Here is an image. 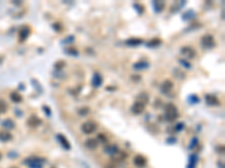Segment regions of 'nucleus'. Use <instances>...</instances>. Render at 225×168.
<instances>
[{"label":"nucleus","mask_w":225,"mask_h":168,"mask_svg":"<svg viewBox=\"0 0 225 168\" xmlns=\"http://www.w3.org/2000/svg\"><path fill=\"white\" fill-rule=\"evenodd\" d=\"M2 127L5 129H14L15 128V122H14L11 119H6L5 121H2Z\"/></svg>","instance_id":"6ab92c4d"},{"label":"nucleus","mask_w":225,"mask_h":168,"mask_svg":"<svg viewBox=\"0 0 225 168\" xmlns=\"http://www.w3.org/2000/svg\"><path fill=\"white\" fill-rule=\"evenodd\" d=\"M181 54L185 56V57H188V58H194V57L196 56V52H195L191 47L186 46V47L181 48Z\"/></svg>","instance_id":"6e6552de"},{"label":"nucleus","mask_w":225,"mask_h":168,"mask_svg":"<svg viewBox=\"0 0 225 168\" xmlns=\"http://www.w3.org/2000/svg\"><path fill=\"white\" fill-rule=\"evenodd\" d=\"M98 138L101 140V141H106V137H105V135L103 133H100V135H98Z\"/></svg>","instance_id":"473e14b6"},{"label":"nucleus","mask_w":225,"mask_h":168,"mask_svg":"<svg viewBox=\"0 0 225 168\" xmlns=\"http://www.w3.org/2000/svg\"><path fill=\"white\" fill-rule=\"evenodd\" d=\"M206 102L209 104V106H219V101L214 95H211V94H207L206 95Z\"/></svg>","instance_id":"2eb2a0df"},{"label":"nucleus","mask_w":225,"mask_h":168,"mask_svg":"<svg viewBox=\"0 0 225 168\" xmlns=\"http://www.w3.org/2000/svg\"><path fill=\"white\" fill-rule=\"evenodd\" d=\"M65 52H66V53H69V54L72 55V56H78V50H73V48H68Z\"/></svg>","instance_id":"393cba45"},{"label":"nucleus","mask_w":225,"mask_h":168,"mask_svg":"<svg viewBox=\"0 0 225 168\" xmlns=\"http://www.w3.org/2000/svg\"><path fill=\"white\" fill-rule=\"evenodd\" d=\"M164 118L167 121H174L178 118V109L177 106L172 103H168L166 106V112H164Z\"/></svg>","instance_id":"f257e3e1"},{"label":"nucleus","mask_w":225,"mask_h":168,"mask_svg":"<svg viewBox=\"0 0 225 168\" xmlns=\"http://www.w3.org/2000/svg\"><path fill=\"white\" fill-rule=\"evenodd\" d=\"M10 168H16V167H10Z\"/></svg>","instance_id":"c9c22d12"},{"label":"nucleus","mask_w":225,"mask_h":168,"mask_svg":"<svg viewBox=\"0 0 225 168\" xmlns=\"http://www.w3.org/2000/svg\"><path fill=\"white\" fill-rule=\"evenodd\" d=\"M97 146H98V141L94 138H90L86 141V147L89 149H95V148H97Z\"/></svg>","instance_id":"f3484780"},{"label":"nucleus","mask_w":225,"mask_h":168,"mask_svg":"<svg viewBox=\"0 0 225 168\" xmlns=\"http://www.w3.org/2000/svg\"><path fill=\"white\" fill-rule=\"evenodd\" d=\"M58 140H59V142L62 145V147L63 148H65V149H70L71 148V146H70V142L68 141V139L63 136V135H61V133H59L58 135Z\"/></svg>","instance_id":"f8f14e48"},{"label":"nucleus","mask_w":225,"mask_h":168,"mask_svg":"<svg viewBox=\"0 0 225 168\" xmlns=\"http://www.w3.org/2000/svg\"><path fill=\"white\" fill-rule=\"evenodd\" d=\"M172 87H174V83L170 81V80H167V81H164L163 83H162V84H161V86H160L161 93H163V94L169 93V92L172 90Z\"/></svg>","instance_id":"39448f33"},{"label":"nucleus","mask_w":225,"mask_h":168,"mask_svg":"<svg viewBox=\"0 0 225 168\" xmlns=\"http://www.w3.org/2000/svg\"><path fill=\"white\" fill-rule=\"evenodd\" d=\"M136 101L142 103V104H144V106H146V103L149 102V94L146 92H141L136 96Z\"/></svg>","instance_id":"ddd939ff"},{"label":"nucleus","mask_w":225,"mask_h":168,"mask_svg":"<svg viewBox=\"0 0 225 168\" xmlns=\"http://www.w3.org/2000/svg\"><path fill=\"white\" fill-rule=\"evenodd\" d=\"M188 102L189 103H198L199 102V99H198V96L197 95H189L188 96Z\"/></svg>","instance_id":"b1692460"},{"label":"nucleus","mask_w":225,"mask_h":168,"mask_svg":"<svg viewBox=\"0 0 225 168\" xmlns=\"http://www.w3.org/2000/svg\"><path fill=\"white\" fill-rule=\"evenodd\" d=\"M179 62L181 63V64H182V65H184V66H186L187 69H190V67H191V66H190V65H189V63H188V62H186V61H184V60H180Z\"/></svg>","instance_id":"cd10ccee"},{"label":"nucleus","mask_w":225,"mask_h":168,"mask_svg":"<svg viewBox=\"0 0 225 168\" xmlns=\"http://www.w3.org/2000/svg\"><path fill=\"white\" fill-rule=\"evenodd\" d=\"M184 123H178V125H176V130L177 131H181L182 129H184Z\"/></svg>","instance_id":"c85d7f7f"},{"label":"nucleus","mask_w":225,"mask_h":168,"mask_svg":"<svg viewBox=\"0 0 225 168\" xmlns=\"http://www.w3.org/2000/svg\"><path fill=\"white\" fill-rule=\"evenodd\" d=\"M6 110H7V104L4 101L0 100V112H5Z\"/></svg>","instance_id":"a878e982"},{"label":"nucleus","mask_w":225,"mask_h":168,"mask_svg":"<svg viewBox=\"0 0 225 168\" xmlns=\"http://www.w3.org/2000/svg\"><path fill=\"white\" fill-rule=\"evenodd\" d=\"M118 151H119V148H118L117 145H108V146L105 147V152H106L107 155L114 156L116 155Z\"/></svg>","instance_id":"1a4fd4ad"},{"label":"nucleus","mask_w":225,"mask_h":168,"mask_svg":"<svg viewBox=\"0 0 225 168\" xmlns=\"http://www.w3.org/2000/svg\"><path fill=\"white\" fill-rule=\"evenodd\" d=\"M43 159L39 157H29L25 160V165L29 168H43Z\"/></svg>","instance_id":"f03ea898"},{"label":"nucleus","mask_w":225,"mask_h":168,"mask_svg":"<svg viewBox=\"0 0 225 168\" xmlns=\"http://www.w3.org/2000/svg\"><path fill=\"white\" fill-rule=\"evenodd\" d=\"M29 34H31V28L28 27V26H25V27H23L21 28V30L19 31V39L20 42H24L27 39V37L29 36Z\"/></svg>","instance_id":"9d476101"},{"label":"nucleus","mask_w":225,"mask_h":168,"mask_svg":"<svg viewBox=\"0 0 225 168\" xmlns=\"http://www.w3.org/2000/svg\"><path fill=\"white\" fill-rule=\"evenodd\" d=\"M0 159H1V155H0Z\"/></svg>","instance_id":"f704fd0d"},{"label":"nucleus","mask_w":225,"mask_h":168,"mask_svg":"<svg viewBox=\"0 0 225 168\" xmlns=\"http://www.w3.org/2000/svg\"><path fill=\"white\" fill-rule=\"evenodd\" d=\"M201 45L205 47V48H212L215 45L214 42V37L212 35H205L204 37L201 38Z\"/></svg>","instance_id":"7ed1b4c3"},{"label":"nucleus","mask_w":225,"mask_h":168,"mask_svg":"<svg viewBox=\"0 0 225 168\" xmlns=\"http://www.w3.org/2000/svg\"><path fill=\"white\" fill-rule=\"evenodd\" d=\"M27 125H28V127H31V128H37V127L41 125V120H39L37 117L33 116V117H31V118L27 120Z\"/></svg>","instance_id":"9b49d317"},{"label":"nucleus","mask_w":225,"mask_h":168,"mask_svg":"<svg viewBox=\"0 0 225 168\" xmlns=\"http://www.w3.org/2000/svg\"><path fill=\"white\" fill-rule=\"evenodd\" d=\"M81 129L86 135H90V133H92L94 131L96 130V125L92 121H87L81 125Z\"/></svg>","instance_id":"20e7f679"},{"label":"nucleus","mask_w":225,"mask_h":168,"mask_svg":"<svg viewBox=\"0 0 225 168\" xmlns=\"http://www.w3.org/2000/svg\"><path fill=\"white\" fill-rule=\"evenodd\" d=\"M103 83V77L99 73H95L94 77H92V85L95 87H99Z\"/></svg>","instance_id":"4468645a"},{"label":"nucleus","mask_w":225,"mask_h":168,"mask_svg":"<svg viewBox=\"0 0 225 168\" xmlns=\"http://www.w3.org/2000/svg\"><path fill=\"white\" fill-rule=\"evenodd\" d=\"M133 162H134L135 166H137V167H144L145 165H146V158L144 157V156L142 155H137L134 157V159H133Z\"/></svg>","instance_id":"423d86ee"},{"label":"nucleus","mask_w":225,"mask_h":168,"mask_svg":"<svg viewBox=\"0 0 225 168\" xmlns=\"http://www.w3.org/2000/svg\"><path fill=\"white\" fill-rule=\"evenodd\" d=\"M73 40H74L73 36H70V38H66V39H64V40H63V43H71V42H73Z\"/></svg>","instance_id":"7c9ffc66"},{"label":"nucleus","mask_w":225,"mask_h":168,"mask_svg":"<svg viewBox=\"0 0 225 168\" xmlns=\"http://www.w3.org/2000/svg\"><path fill=\"white\" fill-rule=\"evenodd\" d=\"M10 99H11V101L15 102V103H19V102L23 101V96H21L20 93H18V92H13V93L10 94Z\"/></svg>","instance_id":"aec40b11"},{"label":"nucleus","mask_w":225,"mask_h":168,"mask_svg":"<svg viewBox=\"0 0 225 168\" xmlns=\"http://www.w3.org/2000/svg\"><path fill=\"white\" fill-rule=\"evenodd\" d=\"M53 27H54V29L56 31H62V28H61V25H60V24H54Z\"/></svg>","instance_id":"c756f323"},{"label":"nucleus","mask_w":225,"mask_h":168,"mask_svg":"<svg viewBox=\"0 0 225 168\" xmlns=\"http://www.w3.org/2000/svg\"><path fill=\"white\" fill-rule=\"evenodd\" d=\"M11 138L13 136L9 133V132H6V131H0V140L1 141H9V140H11Z\"/></svg>","instance_id":"412c9836"},{"label":"nucleus","mask_w":225,"mask_h":168,"mask_svg":"<svg viewBox=\"0 0 225 168\" xmlns=\"http://www.w3.org/2000/svg\"><path fill=\"white\" fill-rule=\"evenodd\" d=\"M153 7H154L156 13H161L162 9L164 8V2H163V1H154V2H153Z\"/></svg>","instance_id":"4be33fe9"},{"label":"nucleus","mask_w":225,"mask_h":168,"mask_svg":"<svg viewBox=\"0 0 225 168\" xmlns=\"http://www.w3.org/2000/svg\"><path fill=\"white\" fill-rule=\"evenodd\" d=\"M105 168H114V167H113L111 165H109V166H106V167H105Z\"/></svg>","instance_id":"72a5a7b5"},{"label":"nucleus","mask_w":225,"mask_h":168,"mask_svg":"<svg viewBox=\"0 0 225 168\" xmlns=\"http://www.w3.org/2000/svg\"><path fill=\"white\" fill-rule=\"evenodd\" d=\"M149 66H150V64H149L148 62H144V61H141V62H137V63H135L134 65H133V69H148Z\"/></svg>","instance_id":"dca6fc26"},{"label":"nucleus","mask_w":225,"mask_h":168,"mask_svg":"<svg viewBox=\"0 0 225 168\" xmlns=\"http://www.w3.org/2000/svg\"><path fill=\"white\" fill-rule=\"evenodd\" d=\"M43 111L45 112V114H46L47 117H51V110H50V109H49L46 106H43Z\"/></svg>","instance_id":"bb28decb"},{"label":"nucleus","mask_w":225,"mask_h":168,"mask_svg":"<svg viewBox=\"0 0 225 168\" xmlns=\"http://www.w3.org/2000/svg\"><path fill=\"white\" fill-rule=\"evenodd\" d=\"M144 108H145L144 104H142V103H140V102L135 101L134 104H133L132 108H131V111L133 112L134 114H141L142 112L144 111Z\"/></svg>","instance_id":"0eeeda50"},{"label":"nucleus","mask_w":225,"mask_h":168,"mask_svg":"<svg viewBox=\"0 0 225 168\" xmlns=\"http://www.w3.org/2000/svg\"><path fill=\"white\" fill-rule=\"evenodd\" d=\"M161 44V40L160 39H158V38H154V39H152V40H150L148 43V47H156L158 45H160Z\"/></svg>","instance_id":"5701e85b"},{"label":"nucleus","mask_w":225,"mask_h":168,"mask_svg":"<svg viewBox=\"0 0 225 168\" xmlns=\"http://www.w3.org/2000/svg\"><path fill=\"white\" fill-rule=\"evenodd\" d=\"M84 110H80V111H79V113H80V114H87V113L89 112L88 108H84Z\"/></svg>","instance_id":"2f4dec72"},{"label":"nucleus","mask_w":225,"mask_h":168,"mask_svg":"<svg viewBox=\"0 0 225 168\" xmlns=\"http://www.w3.org/2000/svg\"><path fill=\"white\" fill-rule=\"evenodd\" d=\"M142 43H143V40H142V39H139V38H131L129 40H126V44H127L129 46H132V47H136V46L141 45Z\"/></svg>","instance_id":"a211bd4d"}]
</instances>
